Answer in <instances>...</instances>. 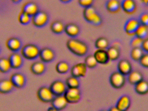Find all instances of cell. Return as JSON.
Returning <instances> with one entry per match:
<instances>
[{
    "mask_svg": "<svg viewBox=\"0 0 148 111\" xmlns=\"http://www.w3.org/2000/svg\"><path fill=\"white\" fill-rule=\"evenodd\" d=\"M105 6L108 11L112 14L118 13L121 9V3L119 0H108Z\"/></svg>",
    "mask_w": 148,
    "mask_h": 111,
    "instance_id": "obj_23",
    "label": "cell"
},
{
    "mask_svg": "<svg viewBox=\"0 0 148 111\" xmlns=\"http://www.w3.org/2000/svg\"><path fill=\"white\" fill-rule=\"evenodd\" d=\"M64 96L69 103H78L82 98L81 91L79 88H67Z\"/></svg>",
    "mask_w": 148,
    "mask_h": 111,
    "instance_id": "obj_7",
    "label": "cell"
},
{
    "mask_svg": "<svg viewBox=\"0 0 148 111\" xmlns=\"http://www.w3.org/2000/svg\"><path fill=\"white\" fill-rule=\"evenodd\" d=\"M50 103L52 107L59 111L65 109L69 104L64 95L55 96Z\"/></svg>",
    "mask_w": 148,
    "mask_h": 111,
    "instance_id": "obj_15",
    "label": "cell"
},
{
    "mask_svg": "<svg viewBox=\"0 0 148 111\" xmlns=\"http://www.w3.org/2000/svg\"><path fill=\"white\" fill-rule=\"evenodd\" d=\"M11 1H12L13 3H15V4H18V3H20L23 0H11Z\"/></svg>",
    "mask_w": 148,
    "mask_h": 111,
    "instance_id": "obj_44",
    "label": "cell"
},
{
    "mask_svg": "<svg viewBox=\"0 0 148 111\" xmlns=\"http://www.w3.org/2000/svg\"><path fill=\"white\" fill-rule=\"evenodd\" d=\"M141 48L144 52L148 53V38L144 39Z\"/></svg>",
    "mask_w": 148,
    "mask_h": 111,
    "instance_id": "obj_41",
    "label": "cell"
},
{
    "mask_svg": "<svg viewBox=\"0 0 148 111\" xmlns=\"http://www.w3.org/2000/svg\"><path fill=\"white\" fill-rule=\"evenodd\" d=\"M60 1L63 3H67L70 2L72 0H60Z\"/></svg>",
    "mask_w": 148,
    "mask_h": 111,
    "instance_id": "obj_45",
    "label": "cell"
},
{
    "mask_svg": "<svg viewBox=\"0 0 148 111\" xmlns=\"http://www.w3.org/2000/svg\"><path fill=\"white\" fill-rule=\"evenodd\" d=\"M10 80L15 88L22 89L27 84V77L21 72H16L10 77Z\"/></svg>",
    "mask_w": 148,
    "mask_h": 111,
    "instance_id": "obj_9",
    "label": "cell"
},
{
    "mask_svg": "<svg viewBox=\"0 0 148 111\" xmlns=\"http://www.w3.org/2000/svg\"><path fill=\"white\" fill-rule=\"evenodd\" d=\"M135 91L140 95H144L148 93V82L143 79L135 85Z\"/></svg>",
    "mask_w": 148,
    "mask_h": 111,
    "instance_id": "obj_26",
    "label": "cell"
},
{
    "mask_svg": "<svg viewBox=\"0 0 148 111\" xmlns=\"http://www.w3.org/2000/svg\"><path fill=\"white\" fill-rule=\"evenodd\" d=\"M109 111H122L121 110H119L118 108H116V106H113L110 108L109 110Z\"/></svg>",
    "mask_w": 148,
    "mask_h": 111,
    "instance_id": "obj_42",
    "label": "cell"
},
{
    "mask_svg": "<svg viewBox=\"0 0 148 111\" xmlns=\"http://www.w3.org/2000/svg\"><path fill=\"white\" fill-rule=\"evenodd\" d=\"M65 83L68 88H79L80 86L78 78L73 76L68 78Z\"/></svg>",
    "mask_w": 148,
    "mask_h": 111,
    "instance_id": "obj_33",
    "label": "cell"
},
{
    "mask_svg": "<svg viewBox=\"0 0 148 111\" xmlns=\"http://www.w3.org/2000/svg\"><path fill=\"white\" fill-rule=\"evenodd\" d=\"M94 0H78V3L82 8H88L92 6Z\"/></svg>",
    "mask_w": 148,
    "mask_h": 111,
    "instance_id": "obj_38",
    "label": "cell"
},
{
    "mask_svg": "<svg viewBox=\"0 0 148 111\" xmlns=\"http://www.w3.org/2000/svg\"><path fill=\"white\" fill-rule=\"evenodd\" d=\"M23 42L21 39L16 37H11L7 41L6 46L13 53H17L21 50Z\"/></svg>",
    "mask_w": 148,
    "mask_h": 111,
    "instance_id": "obj_10",
    "label": "cell"
},
{
    "mask_svg": "<svg viewBox=\"0 0 148 111\" xmlns=\"http://www.w3.org/2000/svg\"><path fill=\"white\" fill-rule=\"evenodd\" d=\"M83 15L86 21L95 26H100L102 23L101 17L93 6L84 8Z\"/></svg>",
    "mask_w": 148,
    "mask_h": 111,
    "instance_id": "obj_2",
    "label": "cell"
},
{
    "mask_svg": "<svg viewBox=\"0 0 148 111\" xmlns=\"http://www.w3.org/2000/svg\"><path fill=\"white\" fill-rule=\"evenodd\" d=\"M144 39L135 36L131 41V46L133 48H141Z\"/></svg>",
    "mask_w": 148,
    "mask_h": 111,
    "instance_id": "obj_37",
    "label": "cell"
},
{
    "mask_svg": "<svg viewBox=\"0 0 148 111\" xmlns=\"http://www.w3.org/2000/svg\"><path fill=\"white\" fill-rule=\"evenodd\" d=\"M47 111H59L56 110V109H54V108H53V107H49L48 109L47 110Z\"/></svg>",
    "mask_w": 148,
    "mask_h": 111,
    "instance_id": "obj_46",
    "label": "cell"
},
{
    "mask_svg": "<svg viewBox=\"0 0 148 111\" xmlns=\"http://www.w3.org/2000/svg\"><path fill=\"white\" fill-rule=\"evenodd\" d=\"M55 53L52 49L44 48L40 49L39 57L43 63H50L55 59Z\"/></svg>",
    "mask_w": 148,
    "mask_h": 111,
    "instance_id": "obj_14",
    "label": "cell"
},
{
    "mask_svg": "<svg viewBox=\"0 0 148 111\" xmlns=\"http://www.w3.org/2000/svg\"><path fill=\"white\" fill-rule=\"evenodd\" d=\"M87 69L88 67L84 63L76 64L71 68V75L77 78L84 77L87 74Z\"/></svg>",
    "mask_w": 148,
    "mask_h": 111,
    "instance_id": "obj_12",
    "label": "cell"
},
{
    "mask_svg": "<svg viewBox=\"0 0 148 111\" xmlns=\"http://www.w3.org/2000/svg\"><path fill=\"white\" fill-rule=\"evenodd\" d=\"M46 66L45 63L42 61H36L31 65L30 70L36 75H41L45 72Z\"/></svg>",
    "mask_w": 148,
    "mask_h": 111,
    "instance_id": "obj_24",
    "label": "cell"
},
{
    "mask_svg": "<svg viewBox=\"0 0 148 111\" xmlns=\"http://www.w3.org/2000/svg\"><path fill=\"white\" fill-rule=\"evenodd\" d=\"M144 54L142 48H133L130 52V57L134 61H139Z\"/></svg>",
    "mask_w": 148,
    "mask_h": 111,
    "instance_id": "obj_32",
    "label": "cell"
},
{
    "mask_svg": "<svg viewBox=\"0 0 148 111\" xmlns=\"http://www.w3.org/2000/svg\"><path fill=\"white\" fill-rule=\"evenodd\" d=\"M84 63L88 68L93 69L97 65V61L96 60L94 55H89L85 58Z\"/></svg>",
    "mask_w": 148,
    "mask_h": 111,
    "instance_id": "obj_35",
    "label": "cell"
},
{
    "mask_svg": "<svg viewBox=\"0 0 148 111\" xmlns=\"http://www.w3.org/2000/svg\"><path fill=\"white\" fill-rule=\"evenodd\" d=\"M32 17L23 11L19 15L18 18L19 22L23 25H28L32 21Z\"/></svg>",
    "mask_w": 148,
    "mask_h": 111,
    "instance_id": "obj_36",
    "label": "cell"
},
{
    "mask_svg": "<svg viewBox=\"0 0 148 111\" xmlns=\"http://www.w3.org/2000/svg\"><path fill=\"white\" fill-rule=\"evenodd\" d=\"M139 62L142 66L148 68V53L144 54Z\"/></svg>",
    "mask_w": 148,
    "mask_h": 111,
    "instance_id": "obj_40",
    "label": "cell"
},
{
    "mask_svg": "<svg viewBox=\"0 0 148 111\" xmlns=\"http://www.w3.org/2000/svg\"><path fill=\"white\" fill-rule=\"evenodd\" d=\"M110 83L111 86L116 89H120L123 87L126 83V78L123 74L116 71L113 72L110 77Z\"/></svg>",
    "mask_w": 148,
    "mask_h": 111,
    "instance_id": "obj_5",
    "label": "cell"
},
{
    "mask_svg": "<svg viewBox=\"0 0 148 111\" xmlns=\"http://www.w3.org/2000/svg\"><path fill=\"white\" fill-rule=\"evenodd\" d=\"M40 49L36 44L29 43L23 47L21 54L24 58L28 60H33L39 57Z\"/></svg>",
    "mask_w": 148,
    "mask_h": 111,
    "instance_id": "obj_3",
    "label": "cell"
},
{
    "mask_svg": "<svg viewBox=\"0 0 148 111\" xmlns=\"http://www.w3.org/2000/svg\"><path fill=\"white\" fill-rule=\"evenodd\" d=\"M56 70L57 72L60 74H66L70 70V66L67 62L60 61L56 64Z\"/></svg>",
    "mask_w": 148,
    "mask_h": 111,
    "instance_id": "obj_30",
    "label": "cell"
},
{
    "mask_svg": "<svg viewBox=\"0 0 148 111\" xmlns=\"http://www.w3.org/2000/svg\"><path fill=\"white\" fill-rule=\"evenodd\" d=\"M127 79L130 84L135 85L143 79V75L138 71L132 70L127 75Z\"/></svg>",
    "mask_w": 148,
    "mask_h": 111,
    "instance_id": "obj_25",
    "label": "cell"
},
{
    "mask_svg": "<svg viewBox=\"0 0 148 111\" xmlns=\"http://www.w3.org/2000/svg\"><path fill=\"white\" fill-rule=\"evenodd\" d=\"M140 1L145 6H148V0H140Z\"/></svg>",
    "mask_w": 148,
    "mask_h": 111,
    "instance_id": "obj_43",
    "label": "cell"
},
{
    "mask_svg": "<svg viewBox=\"0 0 148 111\" xmlns=\"http://www.w3.org/2000/svg\"><path fill=\"white\" fill-rule=\"evenodd\" d=\"M94 56L97 63L101 64H107L110 61L107 50L97 49L94 53Z\"/></svg>",
    "mask_w": 148,
    "mask_h": 111,
    "instance_id": "obj_20",
    "label": "cell"
},
{
    "mask_svg": "<svg viewBox=\"0 0 148 111\" xmlns=\"http://www.w3.org/2000/svg\"><path fill=\"white\" fill-rule=\"evenodd\" d=\"M66 46L71 53L78 57L86 55L88 51V47L86 43L75 38L69 39L67 42Z\"/></svg>",
    "mask_w": 148,
    "mask_h": 111,
    "instance_id": "obj_1",
    "label": "cell"
},
{
    "mask_svg": "<svg viewBox=\"0 0 148 111\" xmlns=\"http://www.w3.org/2000/svg\"><path fill=\"white\" fill-rule=\"evenodd\" d=\"M37 97L41 102L49 103L52 102L55 96L49 87L42 86L38 89L37 92Z\"/></svg>",
    "mask_w": 148,
    "mask_h": 111,
    "instance_id": "obj_6",
    "label": "cell"
},
{
    "mask_svg": "<svg viewBox=\"0 0 148 111\" xmlns=\"http://www.w3.org/2000/svg\"><path fill=\"white\" fill-rule=\"evenodd\" d=\"M12 69L9 58L5 57L0 58V72L8 73Z\"/></svg>",
    "mask_w": 148,
    "mask_h": 111,
    "instance_id": "obj_28",
    "label": "cell"
},
{
    "mask_svg": "<svg viewBox=\"0 0 148 111\" xmlns=\"http://www.w3.org/2000/svg\"><path fill=\"white\" fill-rule=\"evenodd\" d=\"M64 32L71 38H75L80 34V28L75 23H68L65 25Z\"/></svg>",
    "mask_w": 148,
    "mask_h": 111,
    "instance_id": "obj_22",
    "label": "cell"
},
{
    "mask_svg": "<svg viewBox=\"0 0 148 111\" xmlns=\"http://www.w3.org/2000/svg\"><path fill=\"white\" fill-rule=\"evenodd\" d=\"M100 111H109V110H102Z\"/></svg>",
    "mask_w": 148,
    "mask_h": 111,
    "instance_id": "obj_48",
    "label": "cell"
},
{
    "mask_svg": "<svg viewBox=\"0 0 148 111\" xmlns=\"http://www.w3.org/2000/svg\"><path fill=\"white\" fill-rule=\"evenodd\" d=\"M40 11L39 6L34 2H29L23 5L22 11L33 17Z\"/></svg>",
    "mask_w": 148,
    "mask_h": 111,
    "instance_id": "obj_21",
    "label": "cell"
},
{
    "mask_svg": "<svg viewBox=\"0 0 148 111\" xmlns=\"http://www.w3.org/2000/svg\"><path fill=\"white\" fill-rule=\"evenodd\" d=\"M49 19V16L47 12L40 10L32 17V22L36 28H42L47 24Z\"/></svg>",
    "mask_w": 148,
    "mask_h": 111,
    "instance_id": "obj_4",
    "label": "cell"
},
{
    "mask_svg": "<svg viewBox=\"0 0 148 111\" xmlns=\"http://www.w3.org/2000/svg\"><path fill=\"white\" fill-rule=\"evenodd\" d=\"M2 51V48L1 47V45H0V54H1V53Z\"/></svg>",
    "mask_w": 148,
    "mask_h": 111,
    "instance_id": "obj_47",
    "label": "cell"
},
{
    "mask_svg": "<svg viewBox=\"0 0 148 111\" xmlns=\"http://www.w3.org/2000/svg\"><path fill=\"white\" fill-rule=\"evenodd\" d=\"M107 51L110 60L115 61L120 57V49L116 46H113L109 47L107 49Z\"/></svg>",
    "mask_w": 148,
    "mask_h": 111,
    "instance_id": "obj_29",
    "label": "cell"
},
{
    "mask_svg": "<svg viewBox=\"0 0 148 111\" xmlns=\"http://www.w3.org/2000/svg\"><path fill=\"white\" fill-rule=\"evenodd\" d=\"M109 46L108 40L104 37L98 38L95 42V47L97 49L107 50Z\"/></svg>",
    "mask_w": 148,
    "mask_h": 111,
    "instance_id": "obj_31",
    "label": "cell"
},
{
    "mask_svg": "<svg viewBox=\"0 0 148 111\" xmlns=\"http://www.w3.org/2000/svg\"><path fill=\"white\" fill-rule=\"evenodd\" d=\"M131 104L130 98L127 95H123L119 99L115 106L121 110L127 111L130 108Z\"/></svg>",
    "mask_w": 148,
    "mask_h": 111,
    "instance_id": "obj_19",
    "label": "cell"
},
{
    "mask_svg": "<svg viewBox=\"0 0 148 111\" xmlns=\"http://www.w3.org/2000/svg\"><path fill=\"white\" fill-rule=\"evenodd\" d=\"M49 88L55 97L64 95L68 88L66 83L60 80H56L53 82Z\"/></svg>",
    "mask_w": 148,
    "mask_h": 111,
    "instance_id": "obj_8",
    "label": "cell"
},
{
    "mask_svg": "<svg viewBox=\"0 0 148 111\" xmlns=\"http://www.w3.org/2000/svg\"><path fill=\"white\" fill-rule=\"evenodd\" d=\"M140 25L139 20L131 18L127 21L124 25V30L128 35L135 36L136 31Z\"/></svg>",
    "mask_w": 148,
    "mask_h": 111,
    "instance_id": "obj_11",
    "label": "cell"
},
{
    "mask_svg": "<svg viewBox=\"0 0 148 111\" xmlns=\"http://www.w3.org/2000/svg\"><path fill=\"white\" fill-rule=\"evenodd\" d=\"M118 71L124 76H127L132 71L131 63L126 59H121L117 64Z\"/></svg>",
    "mask_w": 148,
    "mask_h": 111,
    "instance_id": "obj_17",
    "label": "cell"
},
{
    "mask_svg": "<svg viewBox=\"0 0 148 111\" xmlns=\"http://www.w3.org/2000/svg\"><path fill=\"white\" fill-rule=\"evenodd\" d=\"M148 33V26L140 24L136 31L135 36L145 39Z\"/></svg>",
    "mask_w": 148,
    "mask_h": 111,
    "instance_id": "obj_34",
    "label": "cell"
},
{
    "mask_svg": "<svg viewBox=\"0 0 148 111\" xmlns=\"http://www.w3.org/2000/svg\"><path fill=\"white\" fill-rule=\"evenodd\" d=\"M140 24L148 26V13L144 12L140 16L139 19Z\"/></svg>",
    "mask_w": 148,
    "mask_h": 111,
    "instance_id": "obj_39",
    "label": "cell"
},
{
    "mask_svg": "<svg viewBox=\"0 0 148 111\" xmlns=\"http://www.w3.org/2000/svg\"><path fill=\"white\" fill-rule=\"evenodd\" d=\"M65 26L61 21H56L51 23L50 29L56 34H60L64 32Z\"/></svg>",
    "mask_w": 148,
    "mask_h": 111,
    "instance_id": "obj_27",
    "label": "cell"
},
{
    "mask_svg": "<svg viewBox=\"0 0 148 111\" xmlns=\"http://www.w3.org/2000/svg\"><path fill=\"white\" fill-rule=\"evenodd\" d=\"M121 9L128 14H133L137 8L136 2L134 0H123L121 3Z\"/></svg>",
    "mask_w": 148,
    "mask_h": 111,
    "instance_id": "obj_16",
    "label": "cell"
},
{
    "mask_svg": "<svg viewBox=\"0 0 148 111\" xmlns=\"http://www.w3.org/2000/svg\"><path fill=\"white\" fill-rule=\"evenodd\" d=\"M24 58L19 52L13 53L9 57L12 69L15 70L20 69L24 63Z\"/></svg>",
    "mask_w": 148,
    "mask_h": 111,
    "instance_id": "obj_13",
    "label": "cell"
},
{
    "mask_svg": "<svg viewBox=\"0 0 148 111\" xmlns=\"http://www.w3.org/2000/svg\"><path fill=\"white\" fill-rule=\"evenodd\" d=\"M15 87L10 79H3L0 80V93L9 94L14 90Z\"/></svg>",
    "mask_w": 148,
    "mask_h": 111,
    "instance_id": "obj_18",
    "label": "cell"
}]
</instances>
